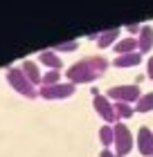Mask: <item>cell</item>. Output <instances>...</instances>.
<instances>
[{"label":"cell","mask_w":153,"mask_h":157,"mask_svg":"<svg viewBox=\"0 0 153 157\" xmlns=\"http://www.w3.org/2000/svg\"><path fill=\"white\" fill-rule=\"evenodd\" d=\"M108 65H111V61L106 59V56H86V59L77 61L74 65L68 67V72H65V76H68L70 83H92L95 78H99L101 74L108 70Z\"/></svg>","instance_id":"6da1fadb"},{"label":"cell","mask_w":153,"mask_h":157,"mask_svg":"<svg viewBox=\"0 0 153 157\" xmlns=\"http://www.w3.org/2000/svg\"><path fill=\"white\" fill-rule=\"evenodd\" d=\"M5 76H7V83H9L11 88L18 92V94H23V97H27V99H36V97H38V88H36L30 78L25 76V72L20 70V65L7 67Z\"/></svg>","instance_id":"7a4b0ae2"},{"label":"cell","mask_w":153,"mask_h":157,"mask_svg":"<svg viewBox=\"0 0 153 157\" xmlns=\"http://www.w3.org/2000/svg\"><path fill=\"white\" fill-rule=\"evenodd\" d=\"M113 144H115V155L117 157H126L133 148V135H131V128L124 124V121H115L113 124Z\"/></svg>","instance_id":"3957f363"},{"label":"cell","mask_w":153,"mask_h":157,"mask_svg":"<svg viewBox=\"0 0 153 157\" xmlns=\"http://www.w3.org/2000/svg\"><path fill=\"white\" fill-rule=\"evenodd\" d=\"M106 97L113 99V101L133 103L142 97V92H140V85H135V83H122V85H111L106 90Z\"/></svg>","instance_id":"277c9868"},{"label":"cell","mask_w":153,"mask_h":157,"mask_svg":"<svg viewBox=\"0 0 153 157\" xmlns=\"http://www.w3.org/2000/svg\"><path fill=\"white\" fill-rule=\"evenodd\" d=\"M77 85L70 83V81H61L56 85H41L38 88V97L47 99V101H54V99H68L74 94Z\"/></svg>","instance_id":"5b68a950"},{"label":"cell","mask_w":153,"mask_h":157,"mask_svg":"<svg viewBox=\"0 0 153 157\" xmlns=\"http://www.w3.org/2000/svg\"><path fill=\"white\" fill-rule=\"evenodd\" d=\"M92 105H95V110H97V115L104 119V124H115L117 121V115H115V105L111 103V99H108L106 94H95V99H92Z\"/></svg>","instance_id":"8992f818"},{"label":"cell","mask_w":153,"mask_h":157,"mask_svg":"<svg viewBox=\"0 0 153 157\" xmlns=\"http://www.w3.org/2000/svg\"><path fill=\"white\" fill-rule=\"evenodd\" d=\"M137 151H140L142 155L151 157L153 155V130L149 126H140L137 128Z\"/></svg>","instance_id":"52a82bcc"},{"label":"cell","mask_w":153,"mask_h":157,"mask_svg":"<svg viewBox=\"0 0 153 157\" xmlns=\"http://www.w3.org/2000/svg\"><path fill=\"white\" fill-rule=\"evenodd\" d=\"M151 47H153V27L142 25L140 34H137V52L147 54V52H151Z\"/></svg>","instance_id":"ba28073f"},{"label":"cell","mask_w":153,"mask_h":157,"mask_svg":"<svg viewBox=\"0 0 153 157\" xmlns=\"http://www.w3.org/2000/svg\"><path fill=\"white\" fill-rule=\"evenodd\" d=\"M20 70L25 72V76L30 78V81L34 83V85H41V78H43V74H41V70H38V65L32 61V59H27V61H23L20 63Z\"/></svg>","instance_id":"9c48e42d"},{"label":"cell","mask_w":153,"mask_h":157,"mask_svg":"<svg viewBox=\"0 0 153 157\" xmlns=\"http://www.w3.org/2000/svg\"><path fill=\"white\" fill-rule=\"evenodd\" d=\"M140 61H142V54L140 52L117 54V59H113V65L115 67H133V65H140Z\"/></svg>","instance_id":"30bf717a"},{"label":"cell","mask_w":153,"mask_h":157,"mask_svg":"<svg viewBox=\"0 0 153 157\" xmlns=\"http://www.w3.org/2000/svg\"><path fill=\"white\" fill-rule=\"evenodd\" d=\"M38 59H41L43 65H47V70H61V65H63V61L59 59V54L54 49H43L38 54Z\"/></svg>","instance_id":"8fae6325"},{"label":"cell","mask_w":153,"mask_h":157,"mask_svg":"<svg viewBox=\"0 0 153 157\" xmlns=\"http://www.w3.org/2000/svg\"><path fill=\"white\" fill-rule=\"evenodd\" d=\"M117 40H119V29H117V27H113V29H106V32H101L97 36V45L101 49H106V47L115 45Z\"/></svg>","instance_id":"7c38bea8"},{"label":"cell","mask_w":153,"mask_h":157,"mask_svg":"<svg viewBox=\"0 0 153 157\" xmlns=\"http://www.w3.org/2000/svg\"><path fill=\"white\" fill-rule=\"evenodd\" d=\"M113 47H115V52H117V54H131V52H137V38L126 36V38L117 40Z\"/></svg>","instance_id":"4fadbf2b"},{"label":"cell","mask_w":153,"mask_h":157,"mask_svg":"<svg viewBox=\"0 0 153 157\" xmlns=\"http://www.w3.org/2000/svg\"><path fill=\"white\" fill-rule=\"evenodd\" d=\"M115 105V115H117V121H122V119H131L135 115V108L131 103H124V101H115L113 103Z\"/></svg>","instance_id":"5bb4252c"},{"label":"cell","mask_w":153,"mask_h":157,"mask_svg":"<svg viewBox=\"0 0 153 157\" xmlns=\"http://www.w3.org/2000/svg\"><path fill=\"white\" fill-rule=\"evenodd\" d=\"M149 110H153V90L144 92V94L135 101V112H149Z\"/></svg>","instance_id":"9a60e30c"},{"label":"cell","mask_w":153,"mask_h":157,"mask_svg":"<svg viewBox=\"0 0 153 157\" xmlns=\"http://www.w3.org/2000/svg\"><path fill=\"white\" fill-rule=\"evenodd\" d=\"M113 137H115V135H113V126L111 124H104L99 128V141L104 144V148H108L113 144Z\"/></svg>","instance_id":"2e32d148"},{"label":"cell","mask_w":153,"mask_h":157,"mask_svg":"<svg viewBox=\"0 0 153 157\" xmlns=\"http://www.w3.org/2000/svg\"><path fill=\"white\" fill-rule=\"evenodd\" d=\"M56 83H61V72L59 70H47L41 78V85H56Z\"/></svg>","instance_id":"e0dca14e"},{"label":"cell","mask_w":153,"mask_h":157,"mask_svg":"<svg viewBox=\"0 0 153 157\" xmlns=\"http://www.w3.org/2000/svg\"><path fill=\"white\" fill-rule=\"evenodd\" d=\"M77 47H79V40H77V38H70V40H65V43L54 45L52 49H54V52H74Z\"/></svg>","instance_id":"ac0fdd59"},{"label":"cell","mask_w":153,"mask_h":157,"mask_svg":"<svg viewBox=\"0 0 153 157\" xmlns=\"http://www.w3.org/2000/svg\"><path fill=\"white\" fill-rule=\"evenodd\" d=\"M126 29H128L131 34H140L142 25H140V23H128V25H126Z\"/></svg>","instance_id":"d6986e66"},{"label":"cell","mask_w":153,"mask_h":157,"mask_svg":"<svg viewBox=\"0 0 153 157\" xmlns=\"http://www.w3.org/2000/svg\"><path fill=\"white\" fill-rule=\"evenodd\" d=\"M147 76L153 78V56H149V61H147Z\"/></svg>","instance_id":"ffe728a7"},{"label":"cell","mask_w":153,"mask_h":157,"mask_svg":"<svg viewBox=\"0 0 153 157\" xmlns=\"http://www.w3.org/2000/svg\"><path fill=\"white\" fill-rule=\"evenodd\" d=\"M99 157H117L111 148H101V153H99Z\"/></svg>","instance_id":"44dd1931"},{"label":"cell","mask_w":153,"mask_h":157,"mask_svg":"<svg viewBox=\"0 0 153 157\" xmlns=\"http://www.w3.org/2000/svg\"><path fill=\"white\" fill-rule=\"evenodd\" d=\"M142 81H144V76H142V74H137V76H135V85H140Z\"/></svg>","instance_id":"7402d4cb"},{"label":"cell","mask_w":153,"mask_h":157,"mask_svg":"<svg viewBox=\"0 0 153 157\" xmlns=\"http://www.w3.org/2000/svg\"><path fill=\"white\" fill-rule=\"evenodd\" d=\"M151 157H153V155H151Z\"/></svg>","instance_id":"603a6c76"}]
</instances>
